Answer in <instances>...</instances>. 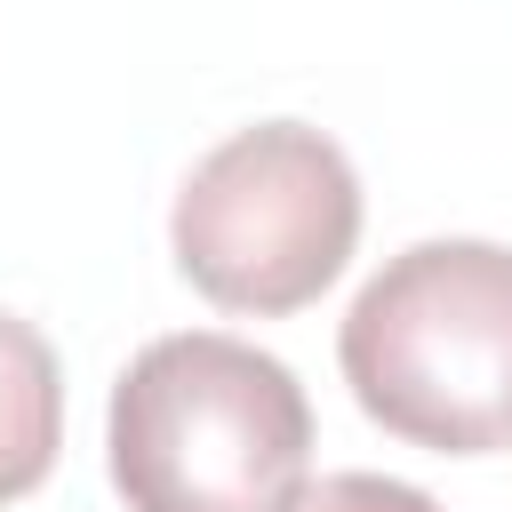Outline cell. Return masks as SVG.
Returning a JSON list of instances; mask_svg holds the SVG:
<instances>
[{"label": "cell", "mask_w": 512, "mask_h": 512, "mask_svg": "<svg viewBox=\"0 0 512 512\" xmlns=\"http://www.w3.org/2000/svg\"><path fill=\"white\" fill-rule=\"evenodd\" d=\"M360 248V176L344 144L312 120H256L232 128L216 152L192 160L168 208L176 272L248 320H280L320 304Z\"/></svg>", "instance_id": "cell-3"}, {"label": "cell", "mask_w": 512, "mask_h": 512, "mask_svg": "<svg viewBox=\"0 0 512 512\" xmlns=\"http://www.w3.org/2000/svg\"><path fill=\"white\" fill-rule=\"evenodd\" d=\"M64 448V368L32 320L0 304V504H24Z\"/></svg>", "instance_id": "cell-4"}, {"label": "cell", "mask_w": 512, "mask_h": 512, "mask_svg": "<svg viewBox=\"0 0 512 512\" xmlns=\"http://www.w3.org/2000/svg\"><path fill=\"white\" fill-rule=\"evenodd\" d=\"M336 368L368 424L432 456L512 448V248L416 240L352 296Z\"/></svg>", "instance_id": "cell-2"}, {"label": "cell", "mask_w": 512, "mask_h": 512, "mask_svg": "<svg viewBox=\"0 0 512 512\" xmlns=\"http://www.w3.org/2000/svg\"><path fill=\"white\" fill-rule=\"evenodd\" d=\"M296 512H440V504L408 480H384V472H328L320 488H304Z\"/></svg>", "instance_id": "cell-5"}, {"label": "cell", "mask_w": 512, "mask_h": 512, "mask_svg": "<svg viewBox=\"0 0 512 512\" xmlns=\"http://www.w3.org/2000/svg\"><path fill=\"white\" fill-rule=\"evenodd\" d=\"M104 464L128 512H296L312 488V400L248 336H152L112 384Z\"/></svg>", "instance_id": "cell-1"}]
</instances>
